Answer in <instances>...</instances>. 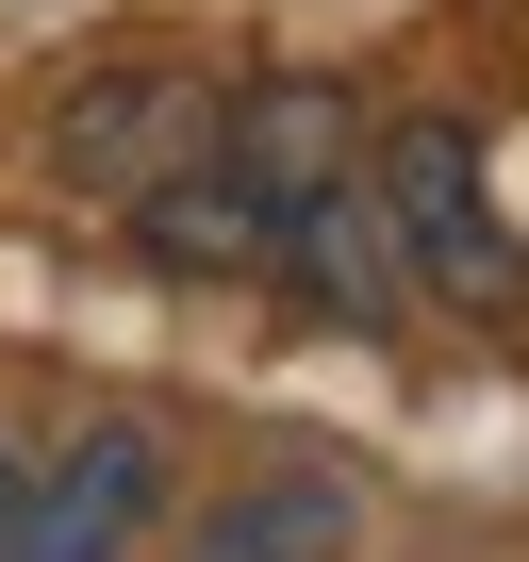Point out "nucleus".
<instances>
[{"label":"nucleus","instance_id":"obj_3","mask_svg":"<svg viewBox=\"0 0 529 562\" xmlns=\"http://www.w3.org/2000/svg\"><path fill=\"white\" fill-rule=\"evenodd\" d=\"M215 149V100L199 83H166V67H116V83H83L67 100V133H50V182H83V199H149L166 166H199Z\"/></svg>","mask_w":529,"mask_h":562},{"label":"nucleus","instance_id":"obj_8","mask_svg":"<svg viewBox=\"0 0 529 562\" xmlns=\"http://www.w3.org/2000/svg\"><path fill=\"white\" fill-rule=\"evenodd\" d=\"M0 513H18V447H0Z\"/></svg>","mask_w":529,"mask_h":562},{"label":"nucleus","instance_id":"obj_6","mask_svg":"<svg viewBox=\"0 0 529 562\" xmlns=\"http://www.w3.org/2000/svg\"><path fill=\"white\" fill-rule=\"evenodd\" d=\"M199 562H348V480H248L199 513Z\"/></svg>","mask_w":529,"mask_h":562},{"label":"nucleus","instance_id":"obj_4","mask_svg":"<svg viewBox=\"0 0 529 562\" xmlns=\"http://www.w3.org/2000/svg\"><path fill=\"white\" fill-rule=\"evenodd\" d=\"M215 166L248 199H315V182H348V100L331 83H248V100H215Z\"/></svg>","mask_w":529,"mask_h":562},{"label":"nucleus","instance_id":"obj_5","mask_svg":"<svg viewBox=\"0 0 529 562\" xmlns=\"http://www.w3.org/2000/svg\"><path fill=\"white\" fill-rule=\"evenodd\" d=\"M282 265H299V281H315V299H331V315H364V331H381V315H397V281H414V265H397V232H381V199H364V182H315V199H282Z\"/></svg>","mask_w":529,"mask_h":562},{"label":"nucleus","instance_id":"obj_1","mask_svg":"<svg viewBox=\"0 0 529 562\" xmlns=\"http://www.w3.org/2000/svg\"><path fill=\"white\" fill-rule=\"evenodd\" d=\"M364 199H381V232H397V265L430 281V299H513V232L480 199V133L463 116H397Z\"/></svg>","mask_w":529,"mask_h":562},{"label":"nucleus","instance_id":"obj_7","mask_svg":"<svg viewBox=\"0 0 529 562\" xmlns=\"http://www.w3.org/2000/svg\"><path fill=\"white\" fill-rule=\"evenodd\" d=\"M149 248H166V265H264V248H282V199H248V182L199 149V166L149 182Z\"/></svg>","mask_w":529,"mask_h":562},{"label":"nucleus","instance_id":"obj_2","mask_svg":"<svg viewBox=\"0 0 529 562\" xmlns=\"http://www.w3.org/2000/svg\"><path fill=\"white\" fill-rule=\"evenodd\" d=\"M149 496H166V447L116 414V430H83L50 480H18V513H0V562H133Z\"/></svg>","mask_w":529,"mask_h":562}]
</instances>
